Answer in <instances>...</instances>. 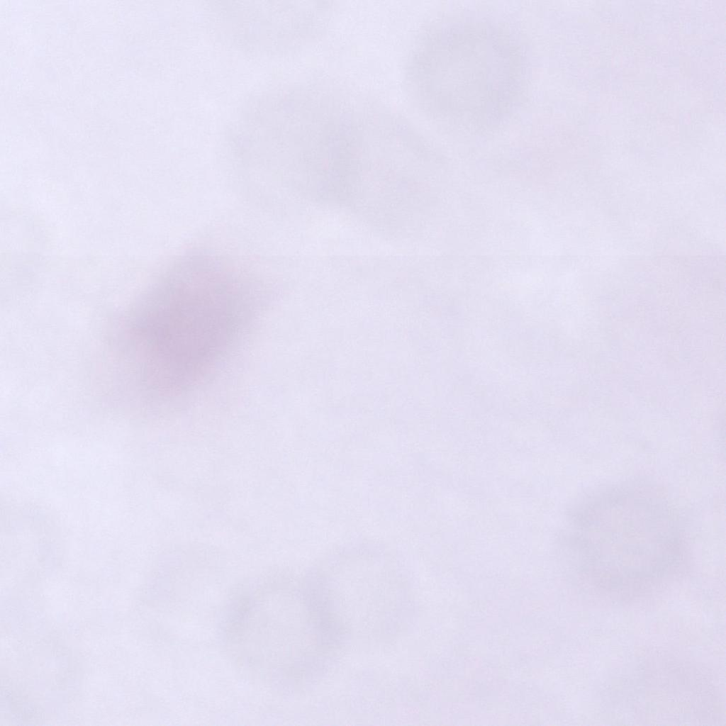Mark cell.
Masks as SVG:
<instances>
[{
  "mask_svg": "<svg viewBox=\"0 0 726 726\" xmlns=\"http://www.w3.org/2000/svg\"><path fill=\"white\" fill-rule=\"evenodd\" d=\"M569 545L583 570L610 586L664 576L678 564L681 532L661 492L625 481L583 496L570 514Z\"/></svg>",
  "mask_w": 726,
  "mask_h": 726,
  "instance_id": "cell-1",
  "label": "cell"
}]
</instances>
